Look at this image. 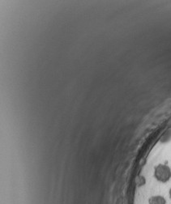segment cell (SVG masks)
<instances>
[{
	"instance_id": "cell-1",
	"label": "cell",
	"mask_w": 171,
	"mask_h": 204,
	"mask_svg": "<svg viewBox=\"0 0 171 204\" xmlns=\"http://www.w3.org/2000/svg\"><path fill=\"white\" fill-rule=\"evenodd\" d=\"M154 176L160 182H167L171 178V169L168 165H158L154 170Z\"/></svg>"
},
{
	"instance_id": "cell-2",
	"label": "cell",
	"mask_w": 171,
	"mask_h": 204,
	"mask_svg": "<svg viewBox=\"0 0 171 204\" xmlns=\"http://www.w3.org/2000/svg\"><path fill=\"white\" fill-rule=\"evenodd\" d=\"M148 204H166V200L163 196L155 195L148 198Z\"/></svg>"
},
{
	"instance_id": "cell-3",
	"label": "cell",
	"mask_w": 171,
	"mask_h": 204,
	"mask_svg": "<svg viewBox=\"0 0 171 204\" xmlns=\"http://www.w3.org/2000/svg\"><path fill=\"white\" fill-rule=\"evenodd\" d=\"M169 198H171V188L169 189Z\"/></svg>"
}]
</instances>
